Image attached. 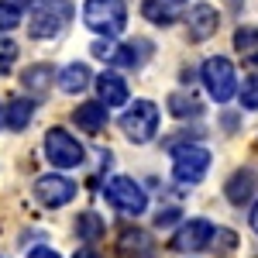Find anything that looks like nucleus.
Listing matches in <instances>:
<instances>
[{
    "label": "nucleus",
    "instance_id": "nucleus-1",
    "mask_svg": "<svg viewBox=\"0 0 258 258\" xmlns=\"http://www.w3.org/2000/svg\"><path fill=\"white\" fill-rule=\"evenodd\" d=\"M73 18H76L73 0H31V7H28V35L35 41H52L69 28Z\"/></svg>",
    "mask_w": 258,
    "mask_h": 258
},
{
    "label": "nucleus",
    "instance_id": "nucleus-2",
    "mask_svg": "<svg viewBox=\"0 0 258 258\" xmlns=\"http://www.w3.org/2000/svg\"><path fill=\"white\" fill-rule=\"evenodd\" d=\"M169 155H172V176L182 186L203 182L207 172H210V165H214L210 148H203L197 141H169Z\"/></svg>",
    "mask_w": 258,
    "mask_h": 258
},
{
    "label": "nucleus",
    "instance_id": "nucleus-3",
    "mask_svg": "<svg viewBox=\"0 0 258 258\" xmlns=\"http://www.w3.org/2000/svg\"><path fill=\"white\" fill-rule=\"evenodd\" d=\"M83 24L100 38H117L127 28V4L124 0H86L83 4Z\"/></svg>",
    "mask_w": 258,
    "mask_h": 258
},
{
    "label": "nucleus",
    "instance_id": "nucleus-4",
    "mask_svg": "<svg viewBox=\"0 0 258 258\" xmlns=\"http://www.w3.org/2000/svg\"><path fill=\"white\" fill-rule=\"evenodd\" d=\"M117 124H120V131H124L127 141L148 145V141L159 135L162 110H159V103H152V100H135V103H127V110L120 114Z\"/></svg>",
    "mask_w": 258,
    "mask_h": 258
},
{
    "label": "nucleus",
    "instance_id": "nucleus-5",
    "mask_svg": "<svg viewBox=\"0 0 258 258\" xmlns=\"http://www.w3.org/2000/svg\"><path fill=\"white\" fill-rule=\"evenodd\" d=\"M200 80L207 86V93L214 103H231V100L238 97V73H234V66L231 59H224V55H210V59H203L200 66Z\"/></svg>",
    "mask_w": 258,
    "mask_h": 258
},
{
    "label": "nucleus",
    "instance_id": "nucleus-6",
    "mask_svg": "<svg viewBox=\"0 0 258 258\" xmlns=\"http://www.w3.org/2000/svg\"><path fill=\"white\" fill-rule=\"evenodd\" d=\"M103 197L107 203L120 210V214H127V217H141L145 210H148V193H145V186L135 182L131 176H110L103 182Z\"/></svg>",
    "mask_w": 258,
    "mask_h": 258
},
{
    "label": "nucleus",
    "instance_id": "nucleus-7",
    "mask_svg": "<svg viewBox=\"0 0 258 258\" xmlns=\"http://www.w3.org/2000/svg\"><path fill=\"white\" fill-rule=\"evenodd\" d=\"M214 238H217V227L207 217H189L176 227L169 248L179 251V255H200V251H210L214 248Z\"/></svg>",
    "mask_w": 258,
    "mask_h": 258
},
{
    "label": "nucleus",
    "instance_id": "nucleus-8",
    "mask_svg": "<svg viewBox=\"0 0 258 258\" xmlns=\"http://www.w3.org/2000/svg\"><path fill=\"white\" fill-rule=\"evenodd\" d=\"M45 159L52 162L55 169H76L86 159V148L66 127H48L45 131Z\"/></svg>",
    "mask_w": 258,
    "mask_h": 258
},
{
    "label": "nucleus",
    "instance_id": "nucleus-9",
    "mask_svg": "<svg viewBox=\"0 0 258 258\" xmlns=\"http://www.w3.org/2000/svg\"><path fill=\"white\" fill-rule=\"evenodd\" d=\"M31 193H35V200H38L41 207L59 210V207H66V203H73V200H76L80 186H76L69 176H62V172H48V176H38V179H35Z\"/></svg>",
    "mask_w": 258,
    "mask_h": 258
},
{
    "label": "nucleus",
    "instance_id": "nucleus-10",
    "mask_svg": "<svg viewBox=\"0 0 258 258\" xmlns=\"http://www.w3.org/2000/svg\"><path fill=\"white\" fill-rule=\"evenodd\" d=\"M220 28V14L214 4H207V0H200V4H193L189 11H186V38L189 41H207L214 38Z\"/></svg>",
    "mask_w": 258,
    "mask_h": 258
},
{
    "label": "nucleus",
    "instance_id": "nucleus-11",
    "mask_svg": "<svg viewBox=\"0 0 258 258\" xmlns=\"http://www.w3.org/2000/svg\"><path fill=\"white\" fill-rule=\"evenodd\" d=\"M117 258H155L159 248H155V238L141 227H124L117 234V244H114Z\"/></svg>",
    "mask_w": 258,
    "mask_h": 258
},
{
    "label": "nucleus",
    "instance_id": "nucleus-12",
    "mask_svg": "<svg viewBox=\"0 0 258 258\" xmlns=\"http://www.w3.org/2000/svg\"><path fill=\"white\" fill-rule=\"evenodd\" d=\"M258 189V172L255 169H234L231 176H227V182H224V197H227V203H234V207H244L248 200L255 197Z\"/></svg>",
    "mask_w": 258,
    "mask_h": 258
},
{
    "label": "nucleus",
    "instance_id": "nucleus-13",
    "mask_svg": "<svg viewBox=\"0 0 258 258\" xmlns=\"http://www.w3.org/2000/svg\"><path fill=\"white\" fill-rule=\"evenodd\" d=\"M73 120L80 124V131H86V135H100L107 127V120H110V107L103 100H86V103H80L73 110Z\"/></svg>",
    "mask_w": 258,
    "mask_h": 258
},
{
    "label": "nucleus",
    "instance_id": "nucleus-14",
    "mask_svg": "<svg viewBox=\"0 0 258 258\" xmlns=\"http://www.w3.org/2000/svg\"><path fill=\"white\" fill-rule=\"evenodd\" d=\"M52 83H59V73H55L48 62H35V66H28V69L21 73V86H24V93H31V97L52 93Z\"/></svg>",
    "mask_w": 258,
    "mask_h": 258
},
{
    "label": "nucleus",
    "instance_id": "nucleus-15",
    "mask_svg": "<svg viewBox=\"0 0 258 258\" xmlns=\"http://www.w3.org/2000/svg\"><path fill=\"white\" fill-rule=\"evenodd\" d=\"M97 93H100V100L107 103V107H124L127 103V97H131V90H127V83H124V76L120 73H100L97 76Z\"/></svg>",
    "mask_w": 258,
    "mask_h": 258
},
{
    "label": "nucleus",
    "instance_id": "nucleus-16",
    "mask_svg": "<svg viewBox=\"0 0 258 258\" xmlns=\"http://www.w3.org/2000/svg\"><path fill=\"white\" fill-rule=\"evenodd\" d=\"M152 52H155V48H152V41H145V38L124 41V45H117V52H114L110 66H120V69H141V66L148 62Z\"/></svg>",
    "mask_w": 258,
    "mask_h": 258
},
{
    "label": "nucleus",
    "instance_id": "nucleus-17",
    "mask_svg": "<svg viewBox=\"0 0 258 258\" xmlns=\"http://www.w3.org/2000/svg\"><path fill=\"white\" fill-rule=\"evenodd\" d=\"M93 73H90V66L86 62H69V66H62L59 69V90L62 93H83L86 86H93Z\"/></svg>",
    "mask_w": 258,
    "mask_h": 258
},
{
    "label": "nucleus",
    "instance_id": "nucleus-18",
    "mask_svg": "<svg viewBox=\"0 0 258 258\" xmlns=\"http://www.w3.org/2000/svg\"><path fill=\"white\" fill-rule=\"evenodd\" d=\"M35 97H18L11 100L7 107H4V127L7 131H24L28 124H31V117H35Z\"/></svg>",
    "mask_w": 258,
    "mask_h": 258
},
{
    "label": "nucleus",
    "instance_id": "nucleus-19",
    "mask_svg": "<svg viewBox=\"0 0 258 258\" xmlns=\"http://www.w3.org/2000/svg\"><path fill=\"white\" fill-rule=\"evenodd\" d=\"M165 107H169V114L179 120L186 117H200L203 114V103H200L189 90H176V93H169V100H165Z\"/></svg>",
    "mask_w": 258,
    "mask_h": 258
},
{
    "label": "nucleus",
    "instance_id": "nucleus-20",
    "mask_svg": "<svg viewBox=\"0 0 258 258\" xmlns=\"http://www.w3.org/2000/svg\"><path fill=\"white\" fill-rule=\"evenodd\" d=\"M141 18L159 24V28H169V24H176L179 14L172 0H141Z\"/></svg>",
    "mask_w": 258,
    "mask_h": 258
},
{
    "label": "nucleus",
    "instance_id": "nucleus-21",
    "mask_svg": "<svg viewBox=\"0 0 258 258\" xmlns=\"http://www.w3.org/2000/svg\"><path fill=\"white\" fill-rule=\"evenodd\" d=\"M234 48H238V55L248 66H258V28L255 24H244L234 31Z\"/></svg>",
    "mask_w": 258,
    "mask_h": 258
},
{
    "label": "nucleus",
    "instance_id": "nucleus-22",
    "mask_svg": "<svg viewBox=\"0 0 258 258\" xmlns=\"http://www.w3.org/2000/svg\"><path fill=\"white\" fill-rule=\"evenodd\" d=\"M103 231H107V224H103V217H100V214H93V210H86V214H80V217H76V238L86 241V244L100 241V238H103Z\"/></svg>",
    "mask_w": 258,
    "mask_h": 258
},
{
    "label": "nucleus",
    "instance_id": "nucleus-23",
    "mask_svg": "<svg viewBox=\"0 0 258 258\" xmlns=\"http://www.w3.org/2000/svg\"><path fill=\"white\" fill-rule=\"evenodd\" d=\"M21 7L18 4H7V0H0V35H7V31H14L21 24Z\"/></svg>",
    "mask_w": 258,
    "mask_h": 258
},
{
    "label": "nucleus",
    "instance_id": "nucleus-24",
    "mask_svg": "<svg viewBox=\"0 0 258 258\" xmlns=\"http://www.w3.org/2000/svg\"><path fill=\"white\" fill-rule=\"evenodd\" d=\"M238 100H241V107H244V110H258V73L241 83Z\"/></svg>",
    "mask_w": 258,
    "mask_h": 258
},
{
    "label": "nucleus",
    "instance_id": "nucleus-25",
    "mask_svg": "<svg viewBox=\"0 0 258 258\" xmlns=\"http://www.w3.org/2000/svg\"><path fill=\"white\" fill-rule=\"evenodd\" d=\"M18 55H21L18 41H14V38H4V35H0V76H4V73H11V66L18 62Z\"/></svg>",
    "mask_w": 258,
    "mask_h": 258
},
{
    "label": "nucleus",
    "instance_id": "nucleus-26",
    "mask_svg": "<svg viewBox=\"0 0 258 258\" xmlns=\"http://www.w3.org/2000/svg\"><path fill=\"white\" fill-rule=\"evenodd\" d=\"M238 248V234L227 231V227H217V238H214V248L210 251H220V255H231Z\"/></svg>",
    "mask_w": 258,
    "mask_h": 258
},
{
    "label": "nucleus",
    "instance_id": "nucleus-27",
    "mask_svg": "<svg viewBox=\"0 0 258 258\" xmlns=\"http://www.w3.org/2000/svg\"><path fill=\"white\" fill-rule=\"evenodd\" d=\"M176 220H182V210L179 207H165V210L155 214V227H172Z\"/></svg>",
    "mask_w": 258,
    "mask_h": 258
},
{
    "label": "nucleus",
    "instance_id": "nucleus-28",
    "mask_svg": "<svg viewBox=\"0 0 258 258\" xmlns=\"http://www.w3.org/2000/svg\"><path fill=\"white\" fill-rule=\"evenodd\" d=\"M90 52H93V55H97V59H103V62H110L114 59V52H117V45H114V38H100V41H93V48H90Z\"/></svg>",
    "mask_w": 258,
    "mask_h": 258
},
{
    "label": "nucleus",
    "instance_id": "nucleus-29",
    "mask_svg": "<svg viewBox=\"0 0 258 258\" xmlns=\"http://www.w3.org/2000/svg\"><path fill=\"white\" fill-rule=\"evenodd\" d=\"M24 258H62V255L55 251V248H48V244H35V248H31Z\"/></svg>",
    "mask_w": 258,
    "mask_h": 258
},
{
    "label": "nucleus",
    "instance_id": "nucleus-30",
    "mask_svg": "<svg viewBox=\"0 0 258 258\" xmlns=\"http://www.w3.org/2000/svg\"><path fill=\"white\" fill-rule=\"evenodd\" d=\"M73 258H100V251L97 248H76V255Z\"/></svg>",
    "mask_w": 258,
    "mask_h": 258
},
{
    "label": "nucleus",
    "instance_id": "nucleus-31",
    "mask_svg": "<svg viewBox=\"0 0 258 258\" xmlns=\"http://www.w3.org/2000/svg\"><path fill=\"white\" fill-rule=\"evenodd\" d=\"M248 224H251V231H255V234H258V203H255V207H251V214H248Z\"/></svg>",
    "mask_w": 258,
    "mask_h": 258
},
{
    "label": "nucleus",
    "instance_id": "nucleus-32",
    "mask_svg": "<svg viewBox=\"0 0 258 258\" xmlns=\"http://www.w3.org/2000/svg\"><path fill=\"white\" fill-rule=\"evenodd\" d=\"M7 4H18L21 11H24V4H28V0H7Z\"/></svg>",
    "mask_w": 258,
    "mask_h": 258
},
{
    "label": "nucleus",
    "instance_id": "nucleus-33",
    "mask_svg": "<svg viewBox=\"0 0 258 258\" xmlns=\"http://www.w3.org/2000/svg\"><path fill=\"white\" fill-rule=\"evenodd\" d=\"M0 124H4V107H0Z\"/></svg>",
    "mask_w": 258,
    "mask_h": 258
},
{
    "label": "nucleus",
    "instance_id": "nucleus-34",
    "mask_svg": "<svg viewBox=\"0 0 258 258\" xmlns=\"http://www.w3.org/2000/svg\"><path fill=\"white\" fill-rule=\"evenodd\" d=\"M172 4H182V0H172Z\"/></svg>",
    "mask_w": 258,
    "mask_h": 258
}]
</instances>
